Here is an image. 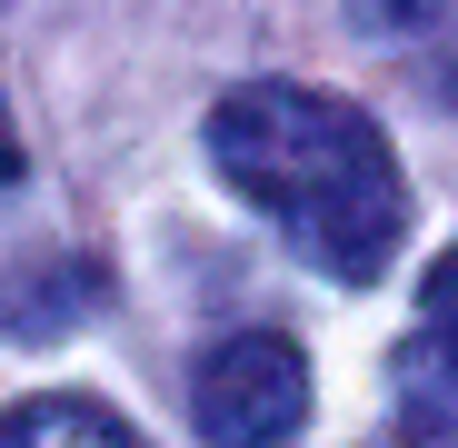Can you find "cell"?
<instances>
[{
	"label": "cell",
	"instance_id": "obj_6",
	"mask_svg": "<svg viewBox=\"0 0 458 448\" xmlns=\"http://www.w3.org/2000/svg\"><path fill=\"white\" fill-rule=\"evenodd\" d=\"M359 11V30H419V21H438L448 0H349Z\"/></svg>",
	"mask_w": 458,
	"mask_h": 448
},
{
	"label": "cell",
	"instance_id": "obj_5",
	"mask_svg": "<svg viewBox=\"0 0 458 448\" xmlns=\"http://www.w3.org/2000/svg\"><path fill=\"white\" fill-rule=\"evenodd\" d=\"M378 448H458V418H448L438 399H419V389H409V399H399V428L378 438Z\"/></svg>",
	"mask_w": 458,
	"mask_h": 448
},
{
	"label": "cell",
	"instance_id": "obj_4",
	"mask_svg": "<svg viewBox=\"0 0 458 448\" xmlns=\"http://www.w3.org/2000/svg\"><path fill=\"white\" fill-rule=\"evenodd\" d=\"M419 319H428L419 359H438L448 379H458V249H448V259H428V289H419Z\"/></svg>",
	"mask_w": 458,
	"mask_h": 448
},
{
	"label": "cell",
	"instance_id": "obj_3",
	"mask_svg": "<svg viewBox=\"0 0 458 448\" xmlns=\"http://www.w3.org/2000/svg\"><path fill=\"white\" fill-rule=\"evenodd\" d=\"M0 448H149V438L110 418L100 399H21L0 409Z\"/></svg>",
	"mask_w": 458,
	"mask_h": 448
},
{
	"label": "cell",
	"instance_id": "obj_1",
	"mask_svg": "<svg viewBox=\"0 0 458 448\" xmlns=\"http://www.w3.org/2000/svg\"><path fill=\"white\" fill-rule=\"evenodd\" d=\"M209 160L329 279H378L409 230V190H399L389 139L369 130V110H349L329 90H289V80L229 90L209 110Z\"/></svg>",
	"mask_w": 458,
	"mask_h": 448
},
{
	"label": "cell",
	"instance_id": "obj_2",
	"mask_svg": "<svg viewBox=\"0 0 458 448\" xmlns=\"http://www.w3.org/2000/svg\"><path fill=\"white\" fill-rule=\"evenodd\" d=\"M190 418L209 448H289L310 428V359L289 329H229L199 379H190Z\"/></svg>",
	"mask_w": 458,
	"mask_h": 448
},
{
	"label": "cell",
	"instance_id": "obj_7",
	"mask_svg": "<svg viewBox=\"0 0 458 448\" xmlns=\"http://www.w3.org/2000/svg\"><path fill=\"white\" fill-rule=\"evenodd\" d=\"M21 180V130H11V100H0V190Z\"/></svg>",
	"mask_w": 458,
	"mask_h": 448
}]
</instances>
